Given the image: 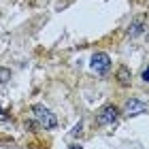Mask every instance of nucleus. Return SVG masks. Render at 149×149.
I'll list each match as a JSON object with an SVG mask.
<instances>
[{
  "instance_id": "1",
  "label": "nucleus",
  "mask_w": 149,
  "mask_h": 149,
  "mask_svg": "<svg viewBox=\"0 0 149 149\" xmlns=\"http://www.w3.org/2000/svg\"><path fill=\"white\" fill-rule=\"evenodd\" d=\"M32 115H34V119L38 121V126L45 128V130H51V128L58 126L56 115L47 109V107H43V104H34V107H32Z\"/></svg>"
},
{
  "instance_id": "2",
  "label": "nucleus",
  "mask_w": 149,
  "mask_h": 149,
  "mask_svg": "<svg viewBox=\"0 0 149 149\" xmlns=\"http://www.w3.org/2000/svg\"><path fill=\"white\" fill-rule=\"evenodd\" d=\"M117 115H119L117 107L107 104V107H102V109L98 111V115H96V121H98L100 126H113L115 121H117Z\"/></svg>"
},
{
  "instance_id": "3",
  "label": "nucleus",
  "mask_w": 149,
  "mask_h": 149,
  "mask_svg": "<svg viewBox=\"0 0 149 149\" xmlns=\"http://www.w3.org/2000/svg\"><path fill=\"white\" fill-rule=\"evenodd\" d=\"M109 68H111V58H109V53L98 51V53H94V56H92V70H94V72L104 74Z\"/></svg>"
},
{
  "instance_id": "4",
  "label": "nucleus",
  "mask_w": 149,
  "mask_h": 149,
  "mask_svg": "<svg viewBox=\"0 0 149 149\" xmlns=\"http://www.w3.org/2000/svg\"><path fill=\"white\" fill-rule=\"evenodd\" d=\"M147 111V104L143 102V100H136V98H130L128 102L124 104V113L128 115V117H134V115H141Z\"/></svg>"
},
{
  "instance_id": "5",
  "label": "nucleus",
  "mask_w": 149,
  "mask_h": 149,
  "mask_svg": "<svg viewBox=\"0 0 149 149\" xmlns=\"http://www.w3.org/2000/svg\"><path fill=\"white\" fill-rule=\"evenodd\" d=\"M115 77H117V83H119L121 87H128V85H130V81H132V74H130V70H128L126 66H119Z\"/></svg>"
},
{
  "instance_id": "6",
  "label": "nucleus",
  "mask_w": 149,
  "mask_h": 149,
  "mask_svg": "<svg viewBox=\"0 0 149 149\" xmlns=\"http://www.w3.org/2000/svg\"><path fill=\"white\" fill-rule=\"evenodd\" d=\"M143 30H145V19H143V17H139L136 22H132V24H130V28H128V34H130V36H136V34H141Z\"/></svg>"
},
{
  "instance_id": "7",
  "label": "nucleus",
  "mask_w": 149,
  "mask_h": 149,
  "mask_svg": "<svg viewBox=\"0 0 149 149\" xmlns=\"http://www.w3.org/2000/svg\"><path fill=\"white\" fill-rule=\"evenodd\" d=\"M11 79V70L9 68H0V85H4Z\"/></svg>"
},
{
  "instance_id": "8",
  "label": "nucleus",
  "mask_w": 149,
  "mask_h": 149,
  "mask_svg": "<svg viewBox=\"0 0 149 149\" xmlns=\"http://www.w3.org/2000/svg\"><path fill=\"white\" fill-rule=\"evenodd\" d=\"M143 79H145L147 83H149V66H147V68H145V72H143Z\"/></svg>"
},
{
  "instance_id": "9",
  "label": "nucleus",
  "mask_w": 149,
  "mask_h": 149,
  "mask_svg": "<svg viewBox=\"0 0 149 149\" xmlns=\"http://www.w3.org/2000/svg\"><path fill=\"white\" fill-rule=\"evenodd\" d=\"M0 119H9V115H6L4 109H0Z\"/></svg>"
},
{
  "instance_id": "10",
  "label": "nucleus",
  "mask_w": 149,
  "mask_h": 149,
  "mask_svg": "<svg viewBox=\"0 0 149 149\" xmlns=\"http://www.w3.org/2000/svg\"><path fill=\"white\" fill-rule=\"evenodd\" d=\"M72 149H83V147H81V145H72Z\"/></svg>"
}]
</instances>
